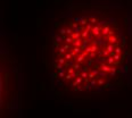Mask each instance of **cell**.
I'll use <instances>...</instances> for the list:
<instances>
[{
	"mask_svg": "<svg viewBox=\"0 0 132 118\" xmlns=\"http://www.w3.org/2000/svg\"><path fill=\"white\" fill-rule=\"evenodd\" d=\"M110 6H78L54 24L51 67L59 86L76 93H100L130 75V23Z\"/></svg>",
	"mask_w": 132,
	"mask_h": 118,
	"instance_id": "6da1fadb",
	"label": "cell"
}]
</instances>
